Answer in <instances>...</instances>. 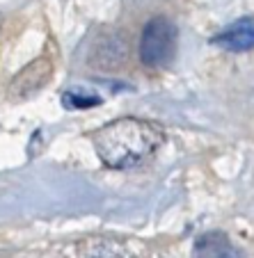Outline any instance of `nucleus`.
<instances>
[{
  "mask_svg": "<svg viewBox=\"0 0 254 258\" xmlns=\"http://www.w3.org/2000/svg\"><path fill=\"white\" fill-rule=\"evenodd\" d=\"M62 103L69 107V110H85V107L89 105H98L101 103V98L98 96H92V94H83V92H67L62 98Z\"/></svg>",
  "mask_w": 254,
  "mask_h": 258,
  "instance_id": "obj_6",
  "label": "nucleus"
},
{
  "mask_svg": "<svg viewBox=\"0 0 254 258\" xmlns=\"http://www.w3.org/2000/svg\"><path fill=\"white\" fill-rule=\"evenodd\" d=\"M87 258V256H85ZM89 258H131L128 253H124L122 249H115V247H101L96 251L89 253Z\"/></svg>",
  "mask_w": 254,
  "mask_h": 258,
  "instance_id": "obj_7",
  "label": "nucleus"
},
{
  "mask_svg": "<svg viewBox=\"0 0 254 258\" xmlns=\"http://www.w3.org/2000/svg\"><path fill=\"white\" fill-rule=\"evenodd\" d=\"M176 55V28L170 19H151L140 39V59L149 69H165Z\"/></svg>",
  "mask_w": 254,
  "mask_h": 258,
  "instance_id": "obj_2",
  "label": "nucleus"
},
{
  "mask_svg": "<svg viewBox=\"0 0 254 258\" xmlns=\"http://www.w3.org/2000/svg\"><path fill=\"white\" fill-rule=\"evenodd\" d=\"M215 44L227 50H247L254 46V21L243 19L238 23L229 25L225 32L215 37Z\"/></svg>",
  "mask_w": 254,
  "mask_h": 258,
  "instance_id": "obj_5",
  "label": "nucleus"
},
{
  "mask_svg": "<svg viewBox=\"0 0 254 258\" xmlns=\"http://www.w3.org/2000/svg\"><path fill=\"white\" fill-rule=\"evenodd\" d=\"M50 62L48 59H37L34 64H30L28 69L19 73V78H14L10 92L12 98H25L30 94H37L50 78Z\"/></svg>",
  "mask_w": 254,
  "mask_h": 258,
  "instance_id": "obj_3",
  "label": "nucleus"
},
{
  "mask_svg": "<svg viewBox=\"0 0 254 258\" xmlns=\"http://www.w3.org/2000/svg\"><path fill=\"white\" fill-rule=\"evenodd\" d=\"M195 258H243L236 244L222 233H206L197 240Z\"/></svg>",
  "mask_w": 254,
  "mask_h": 258,
  "instance_id": "obj_4",
  "label": "nucleus"
},
{
  "mask_svg": "<svg viewBox=\"0 0 254 258\" xmlns=\"http://www.w3.org/2000/svg\"><path fill=\"white\" fill-rule=\"evenodd\" d=\"M96 156L113 169L135 167L151 158L165 142L158 123L137 117H122L92 133Z\"/></svg>",
  "mask_w": 254,
  "mask_h": 258,
  "instance_id": "obj_1",
  "label": "nucleus"
}]
</instances>
